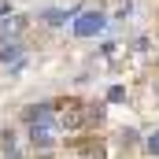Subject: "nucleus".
<instances>
[{
    "label": "nucleus",
    "instance_id": "f257e3e1",
    "mask_svg": "<svg viewBox=\"0 0 159 159\" xmlns=\"http://www.w3.org/2000/svg\"><path fill=\"white\" fill-rule=\"evenodd\" d=\"M26 122H30V137L37 148H52L56 144V133H59V119H56V107L52 104H37L26 111Z\"/></svg>",
    "mask_w": 159,
    "mask_h": 159
},
{
    "label": "nucleus",
    "instance_id": "f03ea898",
    "mask_svg": "<svg viewBox=\"0 0 159 159\" xmlns=\"http://www.w3.org/2000/svg\"><path fill=\"white\" fill-rule=\"evenodd\" d=\"M104 22H107V19H104L100 11H81L78 19H74V34H78V37H93V34L104 30Z\"/></svg>",
    "mask_w": 159,
    "mask_h": 159
},
{
    "label": "nucleus",
    "instance_id": "7ed1b4c3",
    "mask_svg": "<svg viewBox=\"0 0 159 159\" xmlns=\"http://www.w3.org/2000/svg\"><path fill=\"white\" fill-rule=\"evenodd\" d=\"M81 159H104V144L100 141H85L81 144Z\"/></svg>",
    "mask_w": 159,
    "mask_h": 159
},
{
    "label": "nucleus",
    "instance_id": "20e7f679",
    "mask_svg": "<svg viewBox=\"0 0 159 159\" xmlns=\"http://www.w3.org/2000/svg\"><path fill=\"white\" fill-rule=\"evenodd\" d=\"M19 30H22V19H7V15L0 19V37H7V34H19Z\"/></svg>",
    "mask_w": 159,
    "mask_h": 159
},
{
    "label": "nucleus",
    "instance_id": "39448f33",
    "mask_svg": "<svg viewBox=\"0 0 159 159\" xmlns=\"http://www.w3.org/2000/svg\"><path fill=\"white\" fill-rule=\"evenodd\" d=\"M19 59H22L19 44H7V48H0V63H19Z\"/></svg>",
    "mask_w": 159,
    "mask_h": 159
},
{
    "label": "nucleus",
    "instance_id": "423d86ee",
    "mask_svg": "<svg viewBox=\"0 0 159 159\" xmlns=\"http://www.w3.org/2000/svg\"><path fill=\"white\" fill-rule=\"evenodd\" d=\"M148 152H152V156H159V133H152V137H148Z\"/></svg>",
    "mask_w": 159,
    "mask_h": 159
},
{
    "label": "nucleus",
    "instance_id": "0eeeda50",
    "mask_svg": "<svg viewBox=\"0 0 159 159\" xmlns=\"http://www.w3.org/2000/svg\"><path fill=\"white\" fill-rule=\"evenodd\" d=\"M122 96H126V89H122V85H115V89L107 93V100H122Z\"/></svg>",
    "mask_w": 159,
    "mask_h": 159
}]
</instances>
